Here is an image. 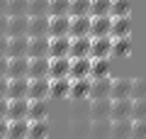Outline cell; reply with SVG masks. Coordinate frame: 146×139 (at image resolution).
<instances>
[{"instance_id":"cell-1","label":"cell","mask_w":146,"mask_h":139,"mask_svg":"<svg viewBox=\"0 0 146 139\" xmlns=\"http://www.w3.org/2000/svg\"><path fill=\"white\" fill-rule=\"evenodd\" d=\"M49 59V37H32L27 44V59Z\"/></svg>"},{"instance_id":"cell-2","label":"cell","mask_w":146,"mask_h":139,"mask_svg":"<svg viewBox=\"0 0 146 139\" xmlns=\"http://www.w3.org/2000/svg\"><path fill=\"white\" fill-rule=\"evenodd\" d=\"M71 37H54L49 39V59H68Z\"/></svg>"},{"instance_id":"cell-3","label":"cell","mask_w":146,"mask_h":139,"mask_svg":"<svg viewBox=\"0 0 146 139\" xmlns=\"http://www.w3.org/2000/svg\"><path fill=\"white\" fill-rule=\"evenodd\" d=\"M29 112V100H7V122H17V120H27Z\"/></svg>"},{"instance_id":"cell-4","label":"cell","mask_w":146,"mask_h":139,"mask_svg":"<svg viewBox=\"0 0 146 139\" xmlns=\"http://www.w3.org/2000/svg\"><path fill=\"white\" fill-rule=\"evenodd\" d=\"M131 105L134 100L124 98V100H112V110H110V120L117 122V120H131Z\"/></svg>"},{"instance_id":"cell-5","label":"cell","mask_w":146,"mask_h":139,"mask_svg":"<svg viewBox=\"0 0 146 139\" xmlns=\"http://www.w3.org/2000/svg\"><path fill=\"white\" fill-rule=\"evenodd\" d=\"M49 86H51L49 78H36V81H29L27 100H46V98H49Z\"/></svg>"},{"instance_id":"cell-6","label":"cell","mask_w":146,"mask_h":139,"mask_svg":"<svg viewBox=\"0 0 146 139\" xmlns=\"http://www.w3.org/2000/svg\"><path fill=\"white\" fill-rule=\"evenodd\" d=\"M112 56V37H100L90 44V59H110Z\"/></svg>"},{"instance_id":"cell-7","label":"cell","mask_w":146,"mask_h":139,"mask_svg":"<svg viewBox=\"0 0 146 139\" xmlns=\"http://www.w3.org/2000/svg\"><path fill=\"white\" fill-rule=\"evenodd\" d=\"M112 32V17H90V39L110 37Z\"/></svg>"},{"instance_id":"cell-8","label":"cell","mask_w":146,"mask_h":139,"mask_svg":"<svg viewBox=\"0 0 146 139\" xmlns=\"http://www.w3.org/2000/svg\"><path fill=\"white\" fill-rule=\"evenodd\" d=\"M90 44H93L90 37L71 39V51H68V59H90Z\"/></svg>"},{"instance_id":"cell-9","label":"cell","mask_w":146,"mask_h":139,"mask_svg":"<svg viewBox=\"0 0 146 139\" xmlns=\"http://www.w3.org/2000/svg\"><path fill=\"white\" fill-rule=\"evenodd\" d=\"M27 37H49V15H39V17H29L27 25Z\"/></svg>"},{"instance_id":"cell-10","label":"cell","mask_w":146,"mask_h":139,"mask_svg":"<svg viewBox=\"0 0 146 139\" xmlns=\"http://www.w3.org/2000/svg\"><path fill=\"white\" fill-rule=\"evenodd\" d=\"M131 98V78H112L110 100H124Z\"/></svg>"},{"instance_id":"cell-11","label":"cell","mask_w":146,"mask_h":139,"mask_svg":"<svg viewBox=\"0 0 146 139\" xmlns=\"http://www.w3.org/2000/svg\"><path fill=\"white\" fill-rule=\"evenodd\" d=\"M29 15H12L7 17V37H27Z\"/></svg>"},{"instance_id":"cell-12","label":"cell","mask_w":146,"mask_h":139,"mask_svg":"<svg viewBox=\"0 0 146 139\" xmlns=\"http://www.w3.org/2000/svg\"><path fill=\"white\" fill-rule=\"evenodd\" d=\"M29 90V78H12L7 81V100H22Z\"/></svg>"},{"instance_id":"cell-13","label":"cell","mask_w":146,"mask_h":139,"mask_svg":"<svg viewBox=\"0 0 146 139\" xmlns=\"http://www.w3.org/2000/svg\"><path fill=\"white\" fill-rule=\"evenodd\" d=\"M68 29H71V17H49V39L54 37H68Z\"/></svg>"},{"instance_id":"cell-14","label":"cell","mask_w":146,"mask_h":139,"mask_svg":"<svg viewBox=\"0 0 146 139\" xmlns=\"http://www.w3.org/2000/svg\"><path fill=\"white\" fill-rule=\"evenodd\" d=\"M27 78L36 81V78H49V59H29V66H27Z\"/></svg>"},{"instance_id":"cell-15","label":"cell","mask_w":146,"mask_h":139,"mask_svg":"<svg viewBox=\"0 0 146 139\" xmlns=\"http://www.w3.org/2000/svg\"><path fill=\"white\" fill-rule=\"evenodd\" d=\"M27 44L29 37H7V59L27 56Z\"/></svg>"},{"instance_id":"cell-16","label":"cell","mask_w":146,"mask_h":139,"mask_svg":"<svg viewBox=\"0 0 146 139\" xmlns=\"http://www.w3.org/2000/svg\"><path fill=\"white\" fill-rule=\"evenodd\" d=\"M71 71V59H49V81L68 78Z\"/></svg>"},{"instance_id":"cell-17","label":"cell","mask_w":146,"mask_h":139,"mask_svg":"<svg viewBox=\"0 0 146 139\" xmlns=\"http://www.w3.org/2000/svg\"><path fill=\"white\" fill-rule=\"evenodd\" d=\"M27 66H29V59L27 56L7 59V81H12V78H27Z\"/></svg>"},{"instance_id":"cell-18","label":"cell","mask_w":146,"mask_h":139,"mask_svg":"<svg viewBox=\"0 0 146 139\" xmlns=\"http://www.w3.org/2000/svg\"><path fill=\"white\" fill-rule=\"evenodd\" d=\"M110 90H112V78H100V81H93V86H90V100H105L110 98Z\"/></svg>"},{"instance_id":"cell-19","label":"cell","mask_w":146,"mask_h":139,"mask_svg":"<svg viewBox=\"0 0 146 139\" xmlns=\"http://www.w3.org/2000/svg\"><path fill=\"white\" fill-rule=\"evenodd\" d=\"M71 39L78 37H90V17H71V29H68Z\"/></svg>"},{"instance_id":"cell-20","label":"cell","mask_w":146,"mask_h":139,"mask_svg":"<svg viewBox=\"0 0 146 139\" xmlns=\"http://www.w3.org/2000/svg\"><path fill=\"white\" fill-rule=\"evenodd\" d=\"M71 81L78 78H90V59H71V71H68Z\"/></svg>"},{"instance_id":"cell-21","label":"cell","mask_w":146,"mask_h":139,"mask_svg":"<svg viewBox=\"0 0 146 139\" xmlns=\"http://www.w3.org/2000/svg\"><path fill=\"white\" fill-rule=\"evenodd\" d=\"M131 122L134 120H117L110 124V139H131Z\"/></svg>"},{"instance_id":"cell-22","label":"cell","mask_w":146,"mask_h":139,"mask_svg":"<svg viewBox=\"0 0 146 139\" xmlns=\"http://www.w3.org/2000/svg\"><path fill=\"white\" fill-rule=\"evenodd\" d=\"M110 110H112V100H110V98L93 100V105H90V117H93L95 122H100V120H110Z\"/></svg>"},{"instance_id":"cell-23","label":"cell","mask_w":146,"mask_h":139,"mask_svg":"<svg viewBox=\"0 0 146 139\" xmlns=\"http://www.w3.org/2000/svg\"><path fill=\"white\" fill-rule=\"evenodd\" d=\"M46 115H49V105H46V100H29L27 122H39V120H46Z\"/></svg>"},{"instance_id":"cell-24","label":"cell","mask_w":146,"mask_h":139,"mask_svg":"<svg viewBox=\"0 0 146 139\" xmlns=\"http://www.w3.org/2000/svg\"><path fill=\"white\" fill-rule=\"evenodd\" d=\"M90 86H93V78H78V81H71V98L83 100L90 95Z\"/></svg>"},{"instance_id":"cell-25","label":"cell","mask_w":146,"mask_h":139,"mask_svg":"<svg viewBox=\"0 0 146 139\" xmlns=\"http://www.w3.org/2000/svg\"><path fill=\"white\" fill-rule=\"evenodd\" d=\"M129 32H131V22H129V17H115V20H112V32H110V37H112V39L129 37Z\"/></svg>"},{"instance_id":"cell-26","label":"cell","mask_w":146,"mask_h":139,"mask_svg":"<svg viewBox=\"0 0 146 139\" xmlns=\"http://www.w3.org/2000/svg\"><path fill=\"white\" fill-rule=\"evenodd\" d=\"M27 134H29V122L27 120L7 122V139H27Z\"/></svg>"},{"instance_id":"cell-27","label":"cell","mask_w":146,"mask_h":139,"mask_svg":"<svg viewBox=\"0 0 146 139\" xmlns=\"http://www.w3.org/2000/svg\"><path fill=\"white\" fill-rule=\"evenodd\" d=\"M49 95H54V98H68L71 95V78H56V81H51Z\"/></svg>"},{"instance_id":"cell-28","label":"cell","mask_w":146,"mask_h":139,"mask_svg":"<svg viewBox=\"0 0 146 139\" xmlns=\"http://www.w3.org/2000/svg\"><path fill=\"white\" fill-rule=\"evenodd\" d=\"M110 76V63L107 59H90V78L93 81H100V78Z\"/></svg>"},{"instance_id":"cell-29","label":"cell","mask_w":146,"mask_h":139,"mask_svg":"<svg viewBox=\"0 0 146 139\" xmlns=\"http://www.w3.org/2000/svg\"><path fill=\"white\" fill-rule=\"evenodd\" d=\"M68 17H90V0H71Z\"/></svg>"},{"instance_id":"cell-30","label":"cell","mask_w":146,"mask_h":139,"mask_svg":"<svg viewBox=\"0 0 146 139\" xmlns=\"http://www.w3.org/2000/svg\"><path fill=\"white\" fill-rule=\"evenodd\" d=\"M49 137V122L39 120V122H29V134L27 139H46Z\"/></svg>"},{"instance_id":"cell-31","label":"cell","mask_w":146,"mask_h":139,"mask_svg":"<svg viewBox=\"0 0 146 139\" xmlns=\"http://www.w3.org/2000/svg\"><path fill=\"white\" fill-rule=\"evenodd\" d=\"M68 7H71V0H49V17H63L68 15Z\"/></svg>"},{"instance_id":"cell-32","label":"cell","mask_w":146,"mask_h":139,"mask_svg":"<svg viewBox=\"0 0 146 139\" xmlns=\"http://www.w3.org/2000/svg\"><path fill=\"white\" fill-rule=\"evenodd\" d=\"M112 0H90V17H110Z\"/></svg>"},{"instance_id":"cell-33","label":"cell","mask_w":146,"mask_h":139,"mask_svg":"<svg viewBox=\"0 0 146 139\" xmlns=\"http://www.w3.org/2000/svg\"><path fill=\"white\" fill-rule=\"evenodd\" d=\"M110 17H129V0H112L110 7Z\"/></svg>"},{"instance_id":"cell-34","label":"cell","mask_w":146,"mask_h":139,"mask_svg":"<svg viewBox=\"0 0 146 139\" xmlns=\"http://www.w3.org/2000/svg\"><path fill=\"white\" fill-rule=\"evenodd\" d=\"M146 98V78H134L131 81V100H144Z\"/></svg>"},{"instance_id":"cell-35","label":"cell","mask_w":146,"mask_h":139,"mask_svg":"<svg viewBox=\"0 0 146 139\" xmlns=\"http://www.w3.org/2000/svg\"><path fill=\"white\" fill-rule=\"evenodd\" d=\"M129 37H122V39H112V54L115 56H124V54H129Z\"/></svg>"},{"instance_id":"cell-36","label":"cell","mask_w":146,"mask_h":139,"mask_svg":"<svg viewBox=\"0 0 146 139\" xmlns=\"http://www.w3.org/2000/svg\"><path fill=\"white\" fill-rule=\"evenodd\" d=\"M131 120H146V98L144 100H134V105H131Z\"/></svg>"},{"instance_id":"cell-37","label":"cell","mask_w":146,"mask_h":139,"mask_svg":"<svg viewBox=\"0 0 146 139\" xmlns=\"http://www.w3.org/2000/svg\"><path fill=\"white\" fill-rule=\"evenodd\" d=\"M131 139H146V120L131 122Z\"/></svg>"},{"instance_id":"cell-38","label":"cell","mask_w":146,"mask_h":139,"mask_svg":"<svg viewBox=\"0 0 146 139\" xmlns=\"http://www.w3.org/2000/svg\"><path fill=\"white\" fill-rule=\"evenodd\" d=\"M0 100H7V78H0Z\"/></svg>"},{"instance_id":"cell-39","label":"cell","mask_w":146,"mask_h":139,"mask_svg":"<svg viewBox=\"0 0 146 139\" xmlns=\"http://www.w3.org/2000/svg\"><path fill=\"white\" fill-rule=\"evenodd\" d=\"M0 37H7V17L0 15Z\"/></svg>"},{"instance_id":"cell-40","label":"cell","mask_w":146,"mask_h":139,"mask_svg":"<svg viewBox=\"0 0 146 139\" xmlns=\"http://www.w3.org/2000/svg\"><path fill=\"white\" fill-rule=\"evenodd\" d=\"M0 78H7V59L0 56Z\"/></svg>"},{"instance_id":"cell-41","label":"cell","mask_w":146,"mask_h":139,"mask_svg":"<svg viewBox=\"0 0 146 139\" xmlns=\"http://www.w3.org/2000/svg\"><path fill=\"white\" fill-rule=\"evenodd\" d=\"M0 56L7 59V37H0Z\"/></svg>"},{"instance_id":"cell-42","label":"cell","mask_w":146,"mask_h":139,"mask_svg":"<svg viewBox=\"0 0 146 139\" xmlns=\"http://www.w3.org/2000/svg\"><path fill=\"white\" fill-rule=\"evenodd\" d=\"M0 120H7V100H0Z\"/></svg>"},{"instance_id":"cell-43","label":"cell","mask_w":146,"mask_h":139,"mask_svg":"<svg viewBox=\"0 0 146 139\" xmlns=\"http://www.w3.org/2000/svg\"><path fill=\"white\" fill-rule=\"evenodd\" d=\"M0 139H7V120H0Z\"/></svg>"}]
</instances>
